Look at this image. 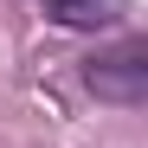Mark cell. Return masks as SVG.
Segmentation results:
<instances>
[{
  "label": "cell",
  "mask_w": 148,
  "mask_h": 148,
  "mask_svg": "<svg viewBox=\"0 0 148 148\" xmlns=\"http://www.w3.org/2000/svg\"><path fill=\"white\" fill-rule=\"evenodd\" d=\"M52 7V19H64V26H110L116 19V0H45Z\"/></svg>",
  "instance_id": "7a4b0ae2"
},
{
  "label": "cell",
  "mask_w": 148,
  "mask_h": 148,
  "mask_svg": "<svg viewBox=\"0 0 148 148\" xmlns=\"http://www.w3.org/2000/svg\"><path fill=\"white\" fill-rule=\"evenodd\" d=\"M90 90L110 103H142L148 97V45H122V52L90 64Z\"/></svg>",
  "instance_id": "6da1fadb"
}]
</instances>
